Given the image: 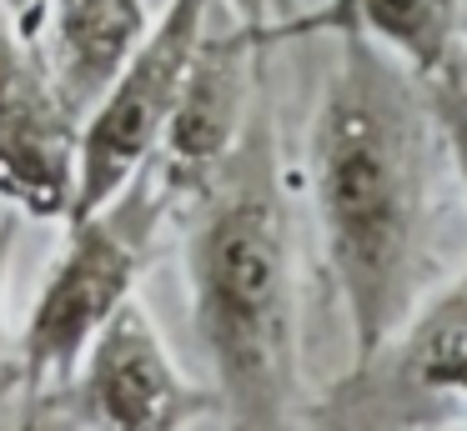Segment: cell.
Here are the masks:
<instances>
[{"mask_svg":"<svg viewBox=\"0 0 467 431\" xmlns=\"http://www.w3.org/2000/svg\"><path fill=\"white\" fill-rule=\"evenodd\" d=\"M5 251H11V236L0 231V351H5Z\"/></svg>","mask_w":467,"mask_h":431,"instance_id":"cell-14","label":"cell"},{"mask_svg":"<svg viewBox=\"0 0 467 431\" xmlns=\"http://www.w3.org/2000/svg\"><path fill=\"white\" fill-rule=\"evenodd\" d=\"M0 5L11 10V15H21V20H31V5H36V0H0Z\"/></svg>","mask_w":467,"mask_h":431,"instance_id":"cell-15","label":"cell"},{"mask_svg":"<svg viewBox=\"0 0 467 431\" xmlns=\"http://www.w3.org/2000/svg\"><path fill=\"white\" fill-rule=\"evenodd\" d=\"M41 66V56H36L31 36H26V26H16L11 10L0 5V100L11 96L16 86H21L31 70Z\"/></svg>","mask_w":467,"mask_h":431,"instance_id":"cell-11","label":"cell"},{"mask_svg":"<svg viewBox=\"0 0 467 431\" xmlns=\"http://www.w3.org/2000/svg\"><path fill=\"white\" fill-rule=\"evenodd\" d=\"M437 396L442 401H467V341L447 356V366L437 371Z\"/></svg>","mask_w":467,"mask_h":431,"instance_id":"cell-13","label":"cell"},{"mask_svg":"<svg viewBox=\"0 0 467 431\" xmlns=\"http://www.w3.org/2000/svg\"><path fill=\"white\" fill-rule=\"evenodd\" d=\"M226 5L236 10L242 26H252L256 36H266V40L286 36V30H312V15H296L302 0H226Z\"/></svg>","mask_w":467,"mask_h":431,"instance_id":"cell-12","label":"cell"},{"mask_svg":"<svg viewBox=\"0 0 467 431\" xmlns=\"http://www.w3.org/2000/svg\"><path fill=\"white\" fill-rule=\"evenodd\" d=\"M192 206L186 281L216 401L236 426H286L296 406V281L276 130L262 100Z\"/></svg>","mask_w":467,"mask_h":431,"instance_id":"cell-2","label":"cell"},{"mask_svg":"<svg viewBox=\"0 0 467 431\" xmlns=\"http://www.w3.org/2000/svg\"><path fill=\"white\" fill-rule=\"evenodd\" d=\"M51 401H66L76 421L121 431H166L212 406V396L182 376L151 311L136 296H126L101 321Z\"/></svg>","mask_w":467,"mask_h":431,"instance_id":"cell-6","label":"cell"},{"mask_svg":"<svg viewBox=\"0 0 467 431\" xmlns=\"http://www.w3.org/2000/svg\"><path fill=\"white\" fill-rule=\"evenodd\" d=\"M206 20H212V0H166L161 20L141 30L131 56L96 90V100L81 116V140H76L71 216H86L106 196H116L156 156L161 130L171 120L182 70L202 40Z\"/></svg>","mask_w":467,"mask_h":431,"instance_id":"cell-4","label":"cell"},{"mask_svg":"<svg viewBox=\"0 0 467 431\" xmlns=\"http://www.w3.org/2000/svg\"><path fill=\"white\" fill-rule=\"evenodd\" d=\"M337 30L312 120V196L322 246L352 326V361L367 356L432 276L437 126L422 80L352 20Z\"/></svg>","mask_w":467,"mask_h":431,"instance_id":"cell-1","label":"cell"},{"mask_svg":"<svg viewBox=\"0 0 467 431\" xmlns=\"http://www.w3.org/2000/svg\"><path fill=\"white\" fill-rule=\"evenodd\" d=\"M417 80H422L437 140H442L447 160L457 166V180H462V196H467V46L457 40L452 56H447L432 76H417Z\"/></svg>","mask_w":467,"mask_h":431,"instance_id":"cell-10","label":"cell"},{"mask_svg":"<svg viewBox=\"0 0 467 431\" xmlns=\"http://www.w3.org/2000/svg\"><path fill=\"white\" fill-rule=\"evenodd\" d=\"M166 210L171 200L146 160L116 196L66 221V246L21 326L26 401L56 396L81 361L86 341L101 331V321L126 296H136V281L151 261L156 226L166 221Z\"/></svg>","mask_w":467,"mask_h":431,"instance_id":"cell-3","label":"cell"},{"mask_svg":"<svg viewBox=\"0 0 467 431\" xmlns=\"http://www.w3.org/2000/svg\"><path fill=\"white\" fill-rule=\"evenodd\" d=\"M81 116L36 66L0 100V200L31 221H66L76 200Z\"/></svg>","mask_w":467,"mask_h":431,"instance_id":"cell-7","label":"cell"},{"mask_svg":"<svg viewBox=\"0 0 467 431\" xmlns=\"http://www.w3.org/2000/svg\"><path fill=\"white\" fill-rule=\"evenodd\" d=\"M262 50L266 36H256L242 20L232 30H202L176 86L161 146L151 156V170L171 206H192L196 190L216 176V166L242 140L246 116L262 100V86H256Z\"/></svg>","mask_w":467,"mask_h":431,"instance_id":"cell-5","label":"cell"},{"mask_svg":"<svg viewBox=\"0 0 467 431\" xmlns=\"http://www.w3.org/2000/svg\"><path fill=\"white\" fill-rule=\"evenodd\" d=\"M327 20H352L412 76H432L462 40V0H337L312 15V26Z\"/></svg>","mask_w":467,"mask_h":431,"instance_id":"cell-9","label":"cell"},{"mask_svg":"<svg viewBox=\"0 0 467 431\" xmlns=\"http://www.w3.org/2000/svg\"><path fill=\"white\" fill-rule=\"evenodd\" d=\"M146 0H36L26 36L51 76L56 96L86 116L96 90L116 76L131 46L141 40Z\"/></svg>","mask_w":467,"mask_h":431,"instance_id":"cell-8","label":"cell"}]
</instances>
